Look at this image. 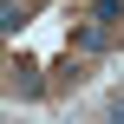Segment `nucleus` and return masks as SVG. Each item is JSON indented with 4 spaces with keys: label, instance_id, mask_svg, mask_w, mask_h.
Returning a JSON list of instances; mask_svg holds the SVG:
<instances>
[{
    "label": "nucleus",
    "instance_id": "obj_5",
    "mask_svg": "<svg viewBox=\"0 0 124 124\" xmlns=\"http://www.w3.org/2000/svg\"><path fill=\"white\" fill-rule=\"evenodd\" d=\"M105 118H111V124H124V92L111 98V111H105Z\"/></svg>",
    "mask_w": 124,
    "mask_h": 124
},
{
    "label": "nucleus",
    "instance_id": "obj_2",
    "mask_svg": "<svg viewBox=\"0 0 124 124\" xmlns=\"http://www.w3.org/2000/svg\"><path fill=\"white\" fill-rule=\"evenodd\" d=\"M105 46H111V26H105V20H92V26L72 33V52H105Z\"/></svg>",
    "mask_w": 124,
    "mask_h": 124
},
{
    "label": "nucleus",
    "instance_id": "obj_3",
    "mask_svg": "<svg viewBox=\"0 0 124 124\" xmlns=\"http://www.w3.org/2000/svg\"><path fill=\"white\" fill-rule=\"evenodd\" d=\"M118 13H124V0H92V20H105V26H118Z\"/></svg>",
    "mask_w": 124,
    "mask_h": 124
},
{
    "label": "nucleus",
    "instance_id": "obj_4",
    "mask_svg": "<svg viewBox=\"0 0 124 124\" xmlns=\"http://www.w3.org/2000/svg\"><path fill=\"white\" fill-rule=\"evenodd\" d=\"M20 20H26V7H20V0H7V7H0V26H7V33H20Z\"/></svg>",
    "mask_w": 124,
    "mask_h": 124
},
{
    "label": "nucleus",
    "instance_id": "obj_1",
    "mask_svg": "<svg viewBox=\"0 0 124 124\" xmlns=\"http://www.w3.org/2000/svg\"><path fill=\"white\" fill-rule=\"evenodd\" d=\"M7 85H13V98H39V92H46V78H39L33 59H13V78H7Z\"/></svg>",
    "mask_w": 124,
    "mask_h": 124
}]
</instances>
